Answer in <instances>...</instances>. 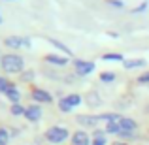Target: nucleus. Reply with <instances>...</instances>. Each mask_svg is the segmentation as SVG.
<instances>
[{
	"label": "nucleus",
	"mask_w": 149,
	"mask_h": 145,
	"mask_svg": "<svg viewBox=\"0 0 149 145\" xmlns=\"http://www.w3.org/2000/svg\"><path fill=\"white\" fill-rule=\"evenodd\" d=\"M0 64H2V70H6V72L10 74H15V72H21L23 70V58L19 57V55H4L2 60H0Z\"/></svg>",
	"instance_id": "1"
},
{
	"label": "nucleus",
	"mask_w": 149,
	"mask_h": 145,
	"mask_svg": "<svg viewBox=\"0 0 149 145\" xmlns=\"http://www.w3.org/2000/svg\"><path fill=\"white\" fill-rule=\"evenodd\" d=\"M45 136H47V139L51 143H61V142H64V139L68 138V130L62 128V126H53V128L47 130Z\"/></svg>",
	"instance_id": "2"
},
{
	"label": "nucleus",
	"mask_w": 149,
	"mask_h": 145,
	"mask_svg": "<svg viewBox=\"0 0 149 145\" xmlns=\"http://www.w3.org/2000/svg\"><path fill=\"white\" fill-rule=\"evenodd\" d=\"M111 119V113L108 115H100V117H95V115H79L77 117V123L83 124V126H96L100 121H109Z\"/></svg>",
	"instance_id": "3"
},
{
	"label": "nucleus",
	"mask_w": 149,
	"mask_h": 145,
	"mask_svg": "<svg viewBox=\"0 0 149 145\" xmlns=\"http://www.w3.org/2000/svg\"><path fill=\"white\" fill-rule=\"evenodd\" d=\"M121 121H123L121 115H111V119L108 121V126H106V132H109V134H119L121 132Z\"/></svg>",
	"instance_id": "4"
},
{
	"label": "nucleus",
	"mask_w": 149,
	"mask_h": 145,
	"mask_svg": "<svg viewBox=\"0 0 149 145\" xmlns=\"http://www.w3.org/2000/svg\"><path fill=\"white\" fill-rule=\"evenodd\" d=\"M134 130H136V121L123 117V121H121V132H119V134L121 136H130Z\"/></svg>",
	"instance_id": "5"
},
{
	"label": "nucleus",
	"mask_w": 149,
	"mask_h": 145,
	"mask_svg": "<svg viewBox=\"0 0 149 145\" xmlns=\"http://www.w3.org/2000/svg\"><path fill=\"white\" fill-rule=\"evenodd\" d=\"M95 70V64L93 62H87V60H76V72L79 76H87Z\"/></svg>",
	"instance_id": "6"
},
{
	"label": "nucleus",
	"mask_w": 149,
	"mask_h": 145,
	"mask_svg": "<svg viewBox=\"0 0 149 145\" xmlns=\"http://www.w3.org/2000/svg\"><path fill=\"white\" fill-rule=\"evenodd\" d=\"M6 45L8 47H30V40L29 38H17V36H11V38H6Z\"/></svg>",
	"instance_id": "7"
},
{
	"label": "nucleus",
	"mask_w": 149,
	"mask_h": 145,
	"mask_svg": "<svg viewBox=\"0 0 149 145\" xmlns=\"http://www.w3.org/2000/svg\"><path fill=\"white\" fill-rule=\"evenodd\" d=\"M25 117H26L29 121H38V119L42 117V109L38 108V105H30V108H26Z\"/></svg>",
	"instance_id": "8"
},
{
	"label": "nucleus",
	"mask_w": 149,
	"mask_h": 145,
	"mask_svg": "<svg viewBox=\"0 0 149 145\" xmlns=\"http://www.w3.org/2000/svg\"><path fill=\"white\" fill-rule=\"evenodd\" d=\"M72 143L74 145H89V134L87 132H76L74 134V138H72Z\"/></svg>",
	"instance_id": "9"
},
{
	"label": "nucleus",
	"mask_w": 149,
	"mask_h": 145,
	"mask_svg": "<svg viewBox=\"0 0 149 145\" xmlns=\"http://www.w3.org/2000/svg\"><path fill=\"white\" fill-rule=\"evenodd\" d=\"M32 96L36 98V102H51L53 98H51L49 92H45V91H42V89H36V91L32 92Z\"/></svg>",
	"instance_id": "10"
},
{
	"label": "nucleus",
	"mask_w": 149,
	"mask_h": 145,
	"mask_svg": "<svg viewBox=\"0 0 149 145\" xmlns=\"http://www.w3.org/2000/svg\"><path fill=\"white\" fill-rule=\"evenodd\" d=\"M146 66V60L143 58H132V60H125V68L132 70V68H142Z\"/></svg>",
	"instance_id": "11"
},
{
	"label": "nucleus",
	"mask_w": 149,
	"mask_h": 145,
	"mask_svg": "<svg viewBox=\"0 0 149 145\" xmlns=\"http://www.w3.org/2000/svg\"><path fill=\"white\" fill-rule=\"evenodd\" d=\"M4 94H6V98H10V100L13 102V104H17V102H19V98H21V94H19V91H17L15 87L8 89V91L4 92Z\"/></svg>",
	"instance_id": "12"
},
{
	"label": "nucleus",
	"mask_w": 149,
	"mask_h": 145,
	"mask_svg": "<svg viewBox=\"0 0 149 145\" xmlns=\"http://www.w3.org/2000/svg\"><path fill=\"white\" fill-rule=\"evenodd\" d=\"M45 60H47V62H53V64H58V66L66 64V58L57 57V55H47V57H45Z\"/></svg>",
	"instance_id": "13"
},
{
	"label": "nucleus",
	"mask_w": 149,
	"mask_h": 145,
	"mask_svg": "<svg viewBox=\"0 0 149 145\" xmlns=\"http://www.w3.org/2000/svg\"><path fill=\"white\" fill-rule=\"evenodd\" d=\"M66 102H68L72 108H76V105L81 104V96L79 94H70V96H66Z\"/></svg>",
	"instance_id": "14"
},
{
	"label": "nucleus",
	"mask_w": 149,
	"mask_h": 145,
	"mask_svg": "<svg viewBox=\"0 0 149 145\" xmlns=\"http://www.w3.org/2000/svg\"><path fill=\"white\" fill-rule=\"evenodd\" d=\"M11 113H13V115H25L26 109L23 108V105H19V104H13L11 105Z\"/></svg>",
	"instance_id": "15"
},
{
	"label": "nucleus",
	"mask_w": 149,
	"mask_h": 145,
	"mask_svg": "<svg viewBox=\"0 0 149 145\" xmlns=\"http://www.w3.org/2000/svg\"><path fill=\"white\" fill-rule=\"evenodd\" d=\"M49 42H51V44L55 45V47H58V49H61V51H64L66 55H72V51H70L68 47H66L64 44H61V42H57V40H49Z\"/></svg>",
	"instance_id": "16"
},
{
	"label": "nucleus",
	"mask_w": 149,
	"mask_h": 145,
	"mask_svg": "<svg viewBox=\"0 0 149 145\" xmlns=\"http://www.w3.org/2000/svg\"><path fill=\"white\" fill-rule=\"evenodd\" d=\"M100 79L104 81V83H111V81L115 79V74H111V72H106V74H102V76H100Z\"/></svg>",
	"instance_id": "17"
},
{
	"label": "nucleus",
	"mask_w": 149,
	"mask_h": 145,
	"mask_svg": "<svg viewBox=\"0 0 149 145\" xmlns=\"http://www.w3.org/2000/svg\"><path fill=\"white\" fill-rule=\"evenodd\" d=\"M8 139H10V136H8V130L0 128V145H8Z\"/></svg>",
	"instance_id": "18"
},
{
	"label": "nucleus",
	"mask_w": 149,
	"mask_h": 145,
	"mask_svg": "<svg viewBox=\"0 0 149 145\" xmlns=\"http://www.w3.org/2000/svg\"><path fill=\"white\" fill-rule=\"evenodd\" d=\"M58 108H61V111H64V113H66V111H70V109H72V105L66 102V98H62V100L58 102Z\"/></svg>",
	"instance_id": "19"
},
{
	"label": "nucleus",
	"mask_w": 149,
	"mask_h": 145,
	"mask_svg": "<svg viewBox=\"0 0 149 145\" xmlns=\"http://www.w3.org/2000/svg\"><path fill=\"white\" fill-rule=\"evenodd\" d=\"M104 60H123V57H121L119 53H111V55H104Z\"/></svg>",
	"instance_id": "20"
},
{
	"label": "nucleus",
	"mask_w": 149,
	"mask_h": 145,
	"mask_svg": "<svg viewBox=\"0 0 149 145\" xmlns=\"http://www.w3.org/2000/svg\"><path fill=\"white\" fill-rule=\"evenodd\" d=\"M11 87H13V85H11L10 81H6V79H0V91H2V92H6L8 89H11Z\"/></svg>",
	"instance_id": "21"
},
{
	"label": "nucleus",
	"mask_w": 149,
	"mask_h": 145,
	"mask_svg": "<svg viewBox=\"0 0 149 145\" xmlns=\"http://www.w3.org/2000/svg\"><path fill=\"white\" fill-rule=\"evenodd\" d=\"M147 6H149V2L146 0V2H142V4H140L138 8H134L132 11H134V13H142V11H146V10H147Z\"/></svg>",
	"instance_id": "22"
},
{
	"label": "nucleus",
	"mask_w": 149,
	"mask_h": 145,
	"mask_svg": "<svg viewBox=\"0 0 149 145\" xmlns=\"http://www.w3.org/2000/svg\"><path fill=\"white\" fill-rule=\"evenodd\" d=\"M108 4H109V6H113V8H117V10H121V8L125 6L123 0H108Z\"/></svg>",
	"instance_id": "23"
},
{
	"label": "nucleus",
	"mask_w": 149,
	"mask_h": 145,
	"mask_svg": "<svg viewBox=\"0 0 149 145\" xmlns=\"http://www.w3.org/2000/svg\"><path fill=\"white\" fill-rule=\"evenodd\" d=\"M138 83H149V72L142 74V76L138 77Z\"/></svg>",
	"instance_id": "24"
},
{
	"label": "nucleus",
	"mask_w": 149,
	"mask_h": 145,
	"mask_svg": "<svg viewBox=\"0 0 149 145\" xmlns=\"http://www.w3.org/2000/svg\"><path fill=\"white\" fill-rule=\"evenodd\" d=\"M104 143H106V139H96V142L93 143V145H104Z\"/></svg>",
	"instance_id": "25"
}]
</instances>
